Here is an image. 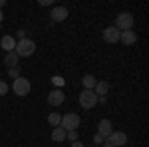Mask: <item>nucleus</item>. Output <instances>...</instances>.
Masks as SVG:
<instances>
[{
    "mask_svg": "<svg viewBox=\"0 0 149 147\" xmlns=\"http://www.w3.org/2000/svg\"><path fill=\"white\" fill-rule=\"evenodd\" d=\"M14 52L18 54V58L32 56V54L36 52V42L30 40V38H24V40H20V42H16V50H14Z\"/></svg>",
    "mask_w": 149,
    "mask_h": 147,
    "instance_id": "nucleus-1",
    "label": "nucleus"
},
{
    "mask_svg": "<svg viewBox=\"0 0 149 147\" xmlns=\"http://www.w3.org/2000/svg\"><path fill=\"white\" fill-rule=\"evenodd\" d=\"M80 123H81V117L78 115V113L70 111V113H66V115H62L60 127H62L64 131H76V129L80 127Z\"/></svg>",
    "mask_w": 149,
    "mask_h": 147,
    "instance_id": "nucleus-2",
    "label": "nucleus"
},
{
    "mask_svg": "<svg viewBox=\"0 0 149 147\" xmlns=\"http://www.w3.org/2000/svg\"><path fill=\"white\" fill-rule=\"evenodd\" d=\"M30 90H32V84H30V79H26L24 76H20V78H16L12 82V91H14L16 95H20V98L28 95Z\"/></svg>",
    "mask_w": 149,
    "mask_h": 147,
    "instance_id": "nucleus-3",
    "label": "nucleus"
},
{
    "mask_svg": "<svg viewBox=\"0 0 149 147\" xmlns=\"http://www.w3.org/2000/svg\"><path fill=\"white\" fill-rule=\"evenodd\" d=\"M78 100H80V105L84 109H92V107L97 105V95L93 93V90H84L78 95Z\"/></svg>",
    "mask_w": 149,
    "mask_h": 147,
    "instance_id": "nucleus-4",
    "label": "nucleus"
},
{
    "mask_svg": "<svg viewBox=\"0 0 149 147\" xmlns=\"http://www.w3.org/2000/svg\"><path fill=\"white\" fill-rule=\"evenodd\" d=\"M115 28L119 30V32H125V30H131L133 28V16L129 14V12H121V14H117V18H115Z\"/></svg>",
    "mask_w": 149,
    "mask_h": 147,
    "instance_id": "nucleus-5",
    "label": "nucleus"
},
{
    "mask_svg": "<svg viewBox=\"0 0 149 147\" xmlns=\"http://www.w3.org/2000/svg\"><path fill=\"white\" fill-rule=\"evenodd\" d=\"M64 102H66V93H64V90L54 88V90L48 93V103H50L52 107H58V105H62Z\"/></svg>",
    "mask_w": 149,
    "mask_h": 147,
    "instance_id": "nucleus-6",
    "label": "nucleus"
},
{
    "mask_svg": "<svg viewBox=\"0 0 149 147\" xmlns=\"http://www.w3.org/2000/svg\"><path fill=\"white\" fill-rule=\"evenodd\" d=\"M105 141L111 143L113 147H123V145H127V135L123 133V131H115V129H113Z\"/></svg>",
    "mask_w": 149,
    "mask_h": 147,
    "instance_id": "nucleus-7",
    "label": "nucleus"
},
{
    "mask_svg": "<svg viewBox=\"0 0 149 147\" xmlns=\"http://www.w3.org/2000/svg\"><path fill=\"white\" fill-rule=\"evenodd\" d=\"M119 34H121V32H119L115 26H107V28L103 30L102 36H103V40H105L107 44H115V42H119Z\"/></svg>",
    "mask_w": 149,
    "mask_h": 147,
    "instance_id": "nucleus-8",
    "label": "nucleus"
},
{
    "mask_svg": "<svg viewBox=\"0 0 149 147\" xmlns=\"http://www.w3.org/2000/svg\"><path fill=\"white\" fill-rule=\"evenodd\" d=\"M111 131H113V123H111L109 119H102V121L97 123V135H102L103 139H107Z\"/></svg>",
    "mask_w": 149,
    "mask_h": 147,
    "instance_id": "nucleus-9",
    "label": "nucleus"
},
{
    "mask_svg": "<svg viewBox=\"0 0 149 147\" xmlns=\"http://www.w3.org/2000/svg\"><path fill=\"white\" fill-rule=\"evenodd\" d=\"M50 16H52L54 22H64L68 18V8L66 6H54L52 12H50Z\"/></svg>",
    "mask_w": 149,
    "mask_h": 147,
    "instance_id": "nucleus-10",
    "label": "nucleus"
},
{
    "mask_svg": "<svg viewBox=\"0 0 149 147\" xmlns=\"http://www.w3.org/2000/svg\"><path fill=\"white\" fill-rule=\"evenodd\" d=\"M0 46H2V50L8 54V52H14L16 50V38L10 34H6V36H2L0 38Z\"/></svg>",
    "mask_w": 149,
    "mask_h": 147,
    "instance_id": "nucleus-11",
    "label": "nucleus"
},
{
    "mask_svg": "<svg viewBox=\"0 0 149 147\" xmlns=\"http://www.w3.org/2000/svg\"><path fill=\"white\" fill-rule=\"evenodd\" d=\"M119 40H121V44H125V46H133L137 42V34L133 30H125V32L119 34Z\"/></svg>",
    "mask_w": 149,
    "mask_h": 147,
    "instance_id": "nucleus-12",
    "label": "nucleus"
},
{
    "mask_svg": "<svg viewBox=\"0 0 149 147\" xmlns=\"http://www.w3.org/2000/svg\"><path fill=\"white\" fill-rule=\"evenodd\" d=\"M107 91H109V84L97 79V84H95V88H93V93H95L97 98H107Z\"/></svg>",
    "mask_w": 149,
    "mask_h": 147,
    "instance_id": "nucleus-13",
    "label": "nucleus"
},
{
    "mask_svg": "<svg viewBox=\"0 0 149 147\" xmlns=\"http://www.w3.org/2000/svg\"><path fill=\"white\" fill-rule=\"evenodd\" d=\"M81 84H84V90H93V88H95V84H97V79H95V76L88 74V76H84V78H81Z\"/></svg>",
    "mask_w": 149,
    "mask_h": 147,
    "instance_id": "nucleus-14",
    "label": "nucleus"
},
{
    "mask_svg": "<svg viewBox=\"0 0 149 147\" xmlns=\"http://www.w3.org/2000/svg\"><path fill=\"white\" fill-rule=\"evenodd\" d=\"M18 60H20V58H18L16 52H8V54L4 56V64H6L8 68H12V66H18Z\"/></svg>",
    "mask_w": 149,
    "mask_h": 147,
    "instance_id": "nucleus-15",
    "label": "nucleus"
},
{
    "mask_svg": "<svg viewBox=\"0 0 149 147\" xmlns=\"http://www.w3.org/2000/svg\"><path fill=\"white\" fill-rule=\"evenodd\" d=\"M48 123L52 125V127H60V123H62V115L58 111H52L50 115H48Z\"/></svg>",
    "mask_w": 149,
    "mask_h": 147,
    "instance_id": "nucleus-16",
    "label": "nucleus"
},
{
    "mask_svg": "<svg viewBox=\"0 0 149 147\" xmlns=\"http://www.w3.org/2000/svg\"><path fill=\"white\" fill-rule=\"evenodd\" d=\"M52 139L58 141V143L64 141V139H66V131H64L62 127H54V129H52Z\"/></svg>",
    "mask_w": 149,
    "mask_h": 147,
    "instance_id": "nucleus-17",
    "label": "nucleus"
},
{
    "mask_svg": "<svg viewBox=\"0 0 149 147\" xmlns=\"http://www.w3.org/2000/svg\"><path fill=\"white\" fill-rule=\"evenodd\" d=\"M8 76H10L12 79L20 78V76H22V72H20V66H12V68H8Z\"/></svg>",
    "mask_w": 149,
    "mask_h": 147,
    "instance_id": "nucleus-18",
    "label": "nucleus"
},
{
    "mask_svg": "<svg viewBox=\"0 0 149 147\" xmlns=\"http://www.w3.org/2000/svg\"><path fill=\"white\" fill-rule=\"evenodd\" d=\"M52 84L56 86L58 90H62V86H64V78H60V76H54V78H52Z\"/></svg>",
    "mask_w": 149,
    "mask_h": 147,
    "instance_id": "nucleus-19",
    "label": "nucleus"
},
{
    "mask_svg": "<svg viewBox=\"0 0 149 147\" xmlns=\"http://www.w3.org/2000/svg\"><path fill=\"white\" fill-rule=\"evenodd\" d=\"M8 90H10V88H8V84H6L4 79H0V95H6Z\"/></svg>",
    "mask_w": 149,
    "mask_h": 147,
    "instance_id": "nucleus-20",
    "label": "nucleus"
},
{
    "mask_svg": "<svg viewBox=\"0 0 149 147\" xmlns=\"http://www.w3.org/2000/svg\"><path fill=\"white\" fill-rule=\"evenodd\" d=\"M66 139H70L72 143L78 141V131H66Z\"/></svg>",
    "mask_w": 149,
    "mask_h": 147,
    "instance_id": "nucleus-21",
    "label": "nucleus"
},
{
    "mask_svg": "<svg viewBox=\"0 0 149 147\" xmlns=\"http://www.w3.org/2000/svg\"><path fill=\"white\" fill-rule=\"evenodd\" d=\"M103 141H105V139H103L102 135H97V133H95V135H93V143H95V147L100 145V143H103Z\"/></svg>",
    "mask_w": 149,
    "mask_h": 147,
    "instance_id": "nucleus-22",
    "label": "nucleus"
},
{
    "mask_svg": "<svg viewBox=\"0 0 149 147\" xmlns=\"http://www.w3.org/2000/svg\"><path fill=\"white\" fill-rule=\"evenodd\" d=\"M16 38H18L16 42H20V40H24V38H26V30H18V32H16Z\"/></svg>",
    "mask_w": 149,
    "mask_h": 147,
    "instance_id": "nucleus-23",
    "label": "nucleus"
},
{
    "mask_svg": "<svg viewBox=\"0 0 149 147\" xmlns=\"http://www.w3.org/2000/svg\"><path fill=\"white\" fill-rule=\"evenodd\" d=\"M72 147H86V145H84L80 139H78V141H74V143H72Z\"/></svg>",
    "mask_w": 149,
    "mask_h": 147,
    "instance_id": "nucleus-24",
    "label": "nucleus"
},
{
    "mask_svg": "<svg viewBox=\"0 0 149 147\" xmlns=\"http://www.w3.org/2000/svg\"><path fill=\"white\" fill-rule=\"evenodd\" d=\"M52 4V0H40V6H50Z\"/></svg>",
    "mask_w": 149,
    "mask_h": 147,
    "instance_id": "nucleus-25",
    "label": "nucleus"
},
{
    "mask_svg": "<svg viewBox=\"0 0 149 147\" xmlns=\"http://www.w3.org/2000/svg\"><path fill=\"white\" fill-rule=\"evenodd\" d=\"M102 147H113V145H111V143H107V141H103V143H102Z\"/></svg>",
    "mask_w": 149,
    "mask_h": 147,
    "instance_id": "nucleus-26",
    "label": "nucleus"
},
{
    "mask_svg": "<svg viewBox=\"0 0 149 147\" xmlns=\"http://www.w3.org/2000/svg\"><path fill=\"white\" fill-rule=\"evenodd\" d=\"M2 20H4V14H2V10H0V24H2Z\"/></svg>",
    "mask_w": 149,
    "mask_h": 147,
    "instance_id": "nucleus-27",
    "label": "nucleus"
},
{
    "mask_svg": "<svg viewBox=\"0 0 149 147\" xmlns=\"http://www.w3.org/2000/svg\"><path fill=\"white\" fill-rule=\"evenodd\" d=\"M4 4H6V0H0V8H2V6H4Z\"/></svg>",
    "mask_w": 149,
    "mask_h": 147,
    "instance_id": "nucleus-28",
    "label": "nucleus"
},
{
    "mask_svg": "<svg viewBox=\"0 0 149 147\" xmlns=\"http://www.w3.org/2000/svg\"><path fill=\"white\" fill-rule=\"evenodd\" d=\"M88 147H95V145H88Z\"/></svg>",
    "mask_w": 149,
    "mask_h": 147,
    "instance_id": "nucleus-29",
    "label": "nucleus"
}]
</instances>
